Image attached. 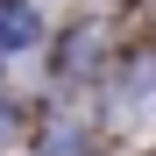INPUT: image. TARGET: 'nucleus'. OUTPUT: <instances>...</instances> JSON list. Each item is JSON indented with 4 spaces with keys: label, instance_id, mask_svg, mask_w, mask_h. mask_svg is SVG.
Instances as JSON below:
<instances>
[{
    "label": "nucleus",
    "instance_id": "1",
    "mask_svg": "<svg viewBox=\"0 0 156 156\" xmlns=\"http://www.w3.org/2000/svg\"><path fill=\"white\" fill-rule=\"evenodd\" d=\"M92 114H99V128L121 135V142L156 135V50H128V57H114L107 85L92 92Z\"/></svg>",
    "mask_w": 156,
    "mask_h": 156
},
{
    "label": "nucleus",
    "instance_id": "2",
    "mask_svg": "<svg viewBox=\"0 0 156 156\" xmlns=\"http://www.w3.org/2000/svg\"><path fill=\"white\" fill-rule=\"evenodd\" d=\"M114 29L107 21H92V14H78L71 29L50 43V85H57L64 99H92L99 85H107V71H114Z\"/></svg>",
    "mask_w": 156,
    "mask_h": 156
},
{
    "label": "nucleus",
    "instance_id": "3",
    "mask_svg": "<svg viewBox=\"0 0 156 156\" xmlns=\"http://www.w3.org/2000/svg\"><path fill=\"white\" fill-rule=\"evenodd\" d=\"M99 142H107V128H99L92 99L85 107H50L29 128V156H99Z\"/></svg>",
    "mask_w": 156,
    "mask_h": 156
},
{
    "label": "nucleus",
    "instance_id": "4",
    "mask_svg": "<svg viewBox=\"0 0 156 156\" xmlns=\"http://www.w3.org/2000/svg\"><path fill=\"white\" fill-rule=\"evenodd\" d=\"M50 36V21L36 0H0V64H21V57H36Z\"/></svg>",
    "mask_w": 156,
    "mask_h": 156
},
{
    "label": "nucleus",
    "instance_id": "5",
    "mask_svg": "<svg viewBox=\"0 0 156 156\" xmlns=\"http://www.w3.org/2000/svg\"><path fill=\"white\" fill-rule=\"evenodd\" d=\"M14 149H29V114H21V99L0 85V156H14Z\"/></svg>",
    "mask_w": 156,
    "mask_h": 156
}]
</instances>
